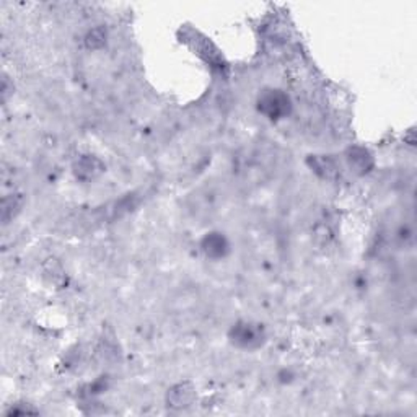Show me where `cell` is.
I'll list each match as a JSON object with an SVG mask.
<instances>
[{"label": "cell", "mask_w": 417, "mask_h": 417, "mask_svg": "<svg viewBox=\"0 0 417 417\" xmlns=\"http://www.w3.org/2000/svg\"><path fill=\"white\" fill-rule=\"evenodd\" d=\"M258 110L266 118L277 121L291 113L292 103L287 93L279 88H266L258 96Z\"/></svg>", "instance_id": "cell-1"}, {"label": "cell", "mask_w": 417, "mask_h": 417, "mask_svg": "<svg viewBox=\"0 0 417 417\" xmlns=\"http://www.w3.org/2000/svg\"><path fill=\"white\" fill-rule=\"evenodd\" d=\"M232 344L240 349H256L264 343V329L259 324L250 322H240L230 329Z\"/></svg>", "instance_id": "cell-2"}, {"label": "cell", "mask_w": 417, "mask_h": 417, "mask_svg": "<svg viewBox=\"0 0 417 417\" xmlns=\"http://www.w3.org/2000/svg\"><path fill=\"white\" fill-rule=\"evenodd\" d=\"M196 388L190 381H183L171 386L166 393V403L173 409H186L194 403Z\"/></svg>", "instance_id": "cell-3"}, {"label": "cell", "mask_w": 417, "mask_h": 417, "mask_svg": "<svg viewBox=\"0 0 417 417\" xmlns=\"http://www.w3.org/2000/svg\"><path fill=\"white\" fill-rule=\"evenodd\" d=\"M105 171V165L98 157L95 155H82L74 164V173L79 180L93 181Z\"/></svg>", "instance_id": "cell-4"}, {"label": "cell", "mask_w": 417, "mask_h": 417, "mask_svg": "<svg viewBox=\"0 0 417 417\" xmlns=\"http://www.w3.org/2000/svg\"><path fill=\"white\" fill-rule=\"evenodd\" d=\"M201 250L207 258L222 259L227 256L228 251H230V243H228V240L222 235V233L212 232V233H207V235L202 238Z\"/></svg>", "instance_id": "cell-5"}, {"label": "cell", "mask_w": 417, "mask_h": 417, "mask_svg": "<svg viewBox=\"0 0 417 417\" xmlns=\"http://www.w3.org/2000/svg\"><path fill=\"white\" fill-rule=\"evenodd\" d=\"M345 160H348L350 170L357 175H367L375 165L372 154L364 147H350L345 154Z\"/></svg>", "instance_id": "cell-6"}, {"label": "cell", "mask_w": 417, "mask_h": 417, "mask_svg": "<svg viewBox=\"0 0 417 417\" xmlns=\"http://www.w3.org/2000/svg\"><path fill=\"white\" fill-rule=\"evenodd\" d=\"M23 194L20 192H12L2 199V222L8 223L23 207Z\"/></svg>", "instance_id": "cell-7"}, {"label": "cell", "mask_w": 417, "mask_h": 417, "mask_svg": "<svg viewBox=\"0 0 417 417\" xmlns=\"http://www.w3.org/2000/svg\"><path fill=\"white\" fill-rule=\"evenodd\" d=\"M310 165L315 171L318 173L319 176L324 178V180H333L338 175V165H336V161L333 159H329V157H312L310 159Z\"/></svg>", "instance_id": "cell-8"}, {"label": "cell", "mask_w": 417, "mask_h": 417, "mask_svg": "<svg viewBox=\"0 0 417 417\" xmlns=\"http://www.w3.org/2000/svg\"><path fill=\"white\" fill-rule=\"evenodd\" d=\"M196 43H197V46H196L197 54H201L202 58H204L207 60V62H211V64H220L222 55L217 51L216 46H213L211 41H207L206 38L196 39Z\"/></svg>", "instance_id": "cell-9"}, {"label": "cell", "mask_w": 417, "mask_h": 417, "mask_svg": "<svg viewBox=\"0 0 417 417\" xmlns=\"http://www.w3.org/2000/svg\"><path fill=\"white\" fill-rule=\"evenodd\" d=\"M106 43V32L103 28H93L86 34L85 44L88 49H98Z\"/></svg>", "instance_id": "cell-10"}]
</instances>
